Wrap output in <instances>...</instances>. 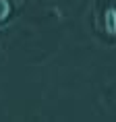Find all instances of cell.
I'll use <instances>...</instances> for the list:
<instances>
[{
    "mask_svg": "<svg viewBox=\"0 0 116 122\" xmlns=\"http://www.w3.org/2000/svg\"><path fill=\"white\" fill-rule=\"evenodd\" d=\"M106 23H108V31L112 35H116V10L114 8H110L106 13Z\"/></svg>",
    "mask_w": 116,
    "mask_h": 122,
    "instance_id": "6da1fadb",
    "label": "cell"
},
{
    "mask_svg": "<svg viewBox=\"0 0 116 122\" xmlns=\"http://www.w3.org/2000/svg\"><path fill=\"white\" fill-rule=\"evenodd\" d=\"M6 13H8V4L4 2V0H0V21L6 17Z\"/></svg>",
    "mask_w": 116,
    "mask_h": 122,
    "instance_id": "7a4b0ae2",
    "label": "cell"
}]
</instances>
